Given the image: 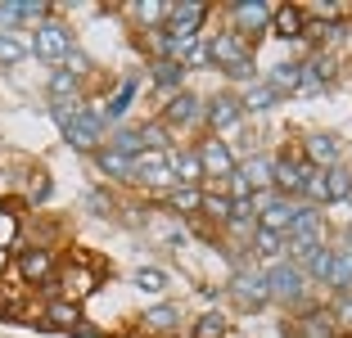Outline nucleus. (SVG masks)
I'll use <instances>...</instances> for the list:
<instances>
[{"instance_id":"cd10ccee","label":"nucleus","mask_w":352,"mask_h":338,"mask_svg":"<svg viewBox=\"0 0 352 338\" xmlns=\"http://www.w3.org/2000/svg\"><path fill=\"white\" fill-rule=\"evenodd\" d=\"M249 257L258 262V267H271V262H285V235H276V230H253L249 239Z\"/></svg>"},{"instance_id":"6ab92c4d","label":"nucleus","mask_w":352,"mask_h":338,"mask_svg":"<svg viewBox=\"0 0 352 338\" xmlns=\"http://www.w3.org/2000/svg\"><path fill=\"white\" fill-rule=\"evenodd\" d=\"M82 320H86V316H82V307H77V302H63V297H50V302L41 307V316L32 320V325L54 329V334H68V338H73Z\"/></svg>"},{"instance_id":"1a4fd4ad","label":"nucleus","mask_w":352,"mask_h":338,"mask_svg":"<svg viewBox=\"0 0 352 338\" xmlns=\"http://www.w3.org/2000/svg\"><path fill=\"white\" fill-rule=\"evenodd\" d=\"M204 41H208V59H212V68L226 72V77L235 68H244V63H258V50H253L244 36H235V32H208Z\"/></svg>"},{"instance_id":"f704fd0d","label":"nucleus","mask_w":352,"mask_h":338,"mask_svg":"<svg viewBox=\"0 0 352 338\" xmlns=\"http://www.w3.org/2000/svg\"><path fill=\"white\" fill-rule=\"evenodd\" d=\"M131 284L140 289V293H149V297H163L167 284H172V275H167L163 267H135L131 271Z\"/></svg>"},{"instance_id":"c9c22d12","label":"nucleus","mask_w":352,"mask_h":338,"mask_svg":"<svg viewBox=\"0 0 352 338\" xmlns=\"http://www.w3.org/2000/svg\"><path fill=\"white\" fill-rule=\"evenodd\" d=\"M109 149H118V154H126V158H140L145 154V140H140V126H113V131H109Z\"/></svg>"},{"instance_id":"473e14b6","label":"nucleus","mask_w":352,"mask_h":338,"mask_svg":"<svg viewBox=\"0 0 352 338\" xmlns=\"http://www.w3.org/2000/svg\"><path fill=\"white\" fill-rule=\"evenodd\" d=\"M230 216H235V203H230L221 190H204V216H199V221H212V225H221V230H226Z\"/></svg>"},{"instance_id":"7ed1b4c3","label":"nucleus","mask_w":352,"mask_h":338,"mask_svg":"<svg viewBox=\"0 0 352 338\" xmlns=\"http://www.w3.org/2000/svg\"><path fill=\"white\" fill-rule=\"evenodd\" d=\"M14 275L28 289H54L59 257H54L50 244H14Z\"/></svg>"},{"instance_id":"79ce46f5","label":"nucleus","mask_w":352,"mask_h":338,"mask_svg":"<svg viewBox=\"0 0 352 338\" xmlns=\"http://www.w3.org/2000/svg\"><path fill=\"white\" fill-rule=\"evenodd\" d=\"M140 126V140H145V149H176L172 144V131H167L158 117H149V122H135Z\"/></svg>"},{"instance_id":"0eeeda50","label":"nucleus","mask_w":352,"mask_h":338,"mask_svg":"<svg viewBox=\"0 0 352 338\" xmlns=\"http://www.w3.org/2000/svg\"><path fill=\"white\" fill-rule=\"evenodd\" d=\"M95 289H100V271H95L86 257H73V262H59L50 297H63V302H77V307H82L86 297H95Z\"/></svg>"},{"instance_id":"72a5a7b5","label":"nucleus","mask_w":352,"mask_h":338,"mask_svg":"<svg viewBox=\"0 0 352 338\" xmlns=\"http://www.w3.org/2000/svg\"><path fill=\"white\" fill-rule=\"evenodd\" d=\"M32 59V41H23V32H0V68H19Z\"/></svg>"},{"instance_id":"f3484780","label":"nucleus","mask_w":352,"mask_h":338,"mask_svg":"<svg viewBox=\"0 0 352 338\" xmlns=\"http://www.w3.org/2000/svg\"><path fill=\"white\" fill-rule=\"evenodd\" d=\"M339 54L330 50H307V59H302V95H316V91H330L334 82H339Z\"/></svg>"},{"instance_id":"6e6552de","label":"nucleus","mask_w":352,"mask_h":338,"mask_svg":"<svg viewBox=\"0 0 352 338\" xmlns=\"http://www.w3.org/2000/svg\"><path fill=\"white\" fill-rule=\"evenodd\" d=\"M59 135L68 140V149H77V154H95V149H104V140H109V122H104V113L95 109V104H86Z\"/></svg>"},{"instance_id":"7c9ffc66","label":"nucleus","mask_w":352,"mask_h":338,"mask_svg":"<svg viewBox=\"0 0 352 338\" xmlns=\"http://www.w3.org/2000/svg\"><path fill=\"white\" fill-rule=\"evenodd\" d=\"M82 86H86V77H77V72H68V68H50V77H45V95H50V104L82 100Z\"/></svg>"},{"instance_id":"2eb2a0df","label":"nucleus","mask_w":352,"mask_h":338,"mask_svg":"<svg viewBox=\"0 0 352 338\" xmlns=\"http://www.w3.org/2000/svg\"><path fill=\"white\" fill-rule=\"evenodd\" d=\"M208 19H212V5H204V0H176V5H167V27L172 36H204Z\"/></svg>"},{"instance_id":"5701e85b","label":"nucleus","mask_w":352,"mask_h":338,"mask_svg":"<svg viewBox=\"0 0 352 338\" xmlns=\"http://www.w3.org/2000/svg\"><path fill=\"white\" fill-rule=\"evenodd\" d=\"M239 176H244V185H249L253 194H262V190H271V172H276V154H267V149H253V154L239 158L235 167Z\"/></svg>"},{"instance_id":"58836bf2","label":"nucleus","mask_w":352,"mask_h":338,"mask_svg":"<svg viewBox=\"0 0 352 338\" xmlns=\"http://www.w3.org/2000/svg\"><path fill=\"white\" fill-rule=\"evenodd\" d=\"M325 181H330V207L343 203V199H352V167L348 163L330 167V172H325Z\"/></svg>"},{"instance_id":"a19ab883","label":"nucleus","mask_w":352,"mask_h":338,"mask_svg":"<svg viewBox=\"0 0 352 338\" xmlns=\"http://www.w3.org/2000/svg\"><path fill=\"white\" fill-rule=\"evenodd\" d=\"M86 212L91 216H113L118 212V199H113V190H104V185H95V190H86Z\"/></svg>"},{"instance_id":"39448f33","label":"nucleus","mask_w":352,"mask_h":338,"mask_svg":"<svg viewBox=\"0 0 352 338\" xmlns=\"http://www.w3.org/2000/svg\"><path fill=\"white\" fill-rule=\"evenodd\" d=\"M204 117H208V95L190 91V86L181 95H172V100H163V109H158V122H163L172 135L204 131Z\"/></svg>"},{"instance_id":"ea45409f","label":"nucleus","mask_w":352,"mask_h":338,"mask_svg":"<svg viewBox=\"0 0 352 338\" xmlns=\"http://www.w3.org/2000/svg\"><path fill=\"white\" fill-rule=\"evenodd\" d=\"M45 19H54V5H45V0H19V27H41Z\"/></svg>"},{"instance_id":"f8f14e48","label":"nucleus","mask_w":352,"mask_h":338,"mask_svg":"<svg viewBox=\"0 0 352 338\" xmlns=\"http://www.w3.org/2000/svg\"><path fill=\"white\" fill-rule=\"evenodd\" d=\"M239 126H244V104H239V91H217V95H208L204 131L226 140L230 131H239Z\"/></svg>"},{"instance_id":"dca6fc26","label":"nucleus","mask_w":352,"mask_h":338,"mask_svg":"<svg viewBox=\"0 0 352 338\" xmlns=\"http://www.w3.org/2000/svg\"><path fill=\"white\" fill-rule=\"evenodd\" d=\"M298 154L307 167H321V172H330V167L343 163V140L334 131H307L298 144Z\"/></svg>"},{"instance_id":"393cba45","label":"nucleus","mask_w":352,"mask_h":338,"mask_svg":"<svg viewBox=\"0 0 352 338\" xmlns=\"http://www.w3.org/2000/svg\"><path fill=\"white\" fill-rule=\"evenodd\" d=\"M302 32H307V14H302V5H276V14H271V36L276 41H302Z\"/></svg>"},{"instance_id":"4c0bfd02","label":"nucleus","mask_w":352,"mask_h":338,"mask_svg":"<svg viewBox=\"0 0 352 338\" xmlns=\"http://www.w3.org/2000/svg\"><path fill=\"white\" fill-rule=\"evenodd\" d=\"M190 338H230V320L221 311H204V316L190 325Z\"/></svg>"},{"instance_id":"aec40b11","label":"nucleus","mask_w":352,"mask_h":338,"mask_svg":"<svg viewBox=\"0 0 352 338\" xmlns=\"http://www.w3.org/2000/svg\"><path fill=\"white\" fill-rule=\"evenodd\" d=\"M145 77H149V86H154L163 100H172V95L186 91V68H181L176 59H149L145 63Z\"/></svg>"},{"instance_id":"a878e982","label":"nucleus","mask_w":352,"mask_h":338,"mask_svg":"<svg viewBox=\"0 0 352 338\" xmlns=\"http://www.w3.org/2000/svg\"><path fill=\"white\" fill-rule=\"evenodd\" d=\"M334 297L352 293V239H334V262H330V280H325Z\"/></svg>"},{"instance_id":"412c9836","label":"nucleus","mask_w":352,"mask_h":338,"mask_svg":"<svg viewBox=\"0 0 352 338\" xmlns=\"http://www.w3.org/2000/svg\"><path fill=\"white\" fill-rule=\"evenodd\" d=\"M91 163H95V172H100L109 185H131L135 181V158L118 154V149H109V144H104V149H95Z\"/></svg>"},{"instance_id":"20e7f679","label":"nucleus","mask_w":352,"mask_h":338,"mask_svg":"<svg viewBox=\"0 0 352 338\" xmlns=\"http://www.w3.org/2000/svg\"><path fill=\"white\" fill-rule=\"evenodd\" d=\"M271 14H276L271 0H235V5H226V32L244 36L258 50L262 36H271Z\"/></svg>"},{"instance_id":"4be33fe9","label":"nucleus","mask_w":352,"mask_h":338,"mask_svg":"<svg viewBox=\"0 0 352 338\" xmlns=\"http://www.w3.org/2000/svg\"><path fill=\"white\" fill-rule=\"evenodd\" d=\"M262 82L280 95V100H289V95H302V59H280L262 72Z\"/></svg>"},{"instance_id":"9d476101","label":"nucleus","mask_w":352,"mask_h":338,"mask_svg":"<svg viewBox=\"0 0 352 338\" xmlns=\"http://www.w3.org/2000/svg\"><path fill=\"white\" fill-rule=\"evenodd\" d=\"M195 154H199V163H204V190L221 185V181H226V176L239 167L230 140H221V135H208V131H204V140L195 144Z\"/></svg>"},{"instance_id":"e433bc0d","label":"nucleus","mask_w":352,"mask_h":338,"mask_svg":"<svg viewBox=\"0 0 352 338\" xmlns=\"http://www.w3.org/2000/svg\"><path fill=\"white\" fill-rule=\"evenodd\" d=\"M330 262H334V244L316 248V253L302 262V275H307V284H325V280H330Z\"/></svg>"},{"instance_id":"a18cd8bd","label":"nucleus","mask_w":352,"mask_h":338,"mask_svg":"<svg viewBox=\"0 0 352 338\" xmlns=\"http://www.w3.org/2000/svg\"><path fill=\"white\" fill-rule=\"evenodd\" d=\"M45 199H50V176L36 172V181H32V190H28V203H45Z\"/></svg>"},{"instance_id":"49530a36","label":"nucleus","mask_w":352,"mask_h":338,"mask_svg":"<svg viewBox=\"0 0 352 338\" xmlns=\"http://www.w3.org/2000/svg\"><path fill=\"white\" fill-rule=\"evenodd\" d=\"M63 68H68V72H77V77H91V59H86L82 50H73V54H68V63H63Z\"/></svg>"},{"instance_id":"de8ad7c7","label":"nucleus","mask_w":352,"mask_h":338,"mask_svg":"<svg viewBox=\"0 0 352 338\" xmlns=\"http://www.w3.org/2000/svg\"><path fill=\"white\" fill-rule=\"evenodd\" d=\"M73 338H109V334H104L100 325H91V320H82V325H77V334H73Z\"/></svg>"},{"instance_id":"9b49d317","label":"nucleus","mask_w":352,"mask_h":338,"mask_svg":"<svg viewBox=\"0 0 352 338\" xmlns=\"http://www.w3.org/2000/svg\"><path fill=\"white\" fill-rule=\"evenodd\" d=\"M131 185L149 190V199L167 194V190L176 185V176H172V149H145V154L135 158V181Z\"/></svg>"},{"instance_id":"b1692460","label":"nucleus","mask_w":352,"mask_h":338,"mask_svg":"<svg viewBox=\"0 0 352 338\" xmlns=\"http://www.w3.org/2000/svg\"><path fill=\"white\" fill-rule=\"evenodd\" d=\"M158 203H163L172 216L199 221V216H204V190H195V185H172L167 194H158Z\"/></svg>"},{"instance_id":"423d86ee","label":"nucleus","mask_w":352,"mask_h":338,"mask_svg":"<svg viewBox=\"0 0 352 338\" xmlns=\"http://www.w3.org/2000/svg\"><path fill=\"white\" fill-rule=\"evenodd\" d=\"M73 50H77V36L63 19H45L41 27H32V59L50 63V68H63Z\"/></svg>"},{"instance_id":"09e8293b","label":"nucleus","mask_w":352,"mask_h":338,"mask_svg":"<svg viewBox=\"0 0 352 338\" xmlns=\"http://www.w3.org/2000/svg\"><path fill=\"white\" fill-rule=\"evenodd\" d=\"M5 267H10V253H5V248H0V271H5Z\"/></svg>"},{"instance_id":"2f4dec72","label":"nucleus","mask_w":352,"mask_h":338,"mask_svg":"<svg viewBox=\"0 0 352 338\" xmlns=\"http://www.w3.org/2000/svg\"><path fill=\"white\" fill-rule=\"evenodd\" d=\"M126 14L135 19V32H163L167 27V0H140V5H126Z\"/></svg>"},{"instance_id":"f03ea898","label":"nucleus","mask_w":352,"mask_h":338,"mask_svg":"<svg viewBox=\"0 0 352 338\" xmlns=\"http://www.w3.org/2000/svg\"><path fill=\"white\" fill-rule=\"evenodd\" d=\"M262 275H267V289H271V307H285L294 316V311L307 307V275H302L298 262H271V267H262Z\"/></svg>"},{"instance_id":"ddd939ff","label":"nucleus","mask_w":352,"mask_h":338,"mask_svg":"<svg viewBox=\"0 0 352 338\" xmlns=\"http://www.w3.org/2000/svg\"><path fill=\"white\" fill-rule=\"evenodd\" d=\"M307 172H311V167L302 163L298 149H280V154H276V172H271V190H276V194H285V199H298V203H302V185H307Z\"/></svg>"},{"instance_id":"f257e3e1","label":"nucleus","mask_w":352,"mask_h":338,"mask_svg":"<svg viewBox=\"0 0 352 338\" xmlns=\"http://www.w3.org/2000/svg\"><path fill=\"white\" fill-rule=\"evenodd\" d=\"M226 297H230V307H235L239 316H262V311L271 307L267 275H262V267L253 257H239L235 262V271H230V280H226Z\"/></svg>"},{"instance_id":"c03bdc74","label":"nucleus","mask_w":352,"mask_h":338,"mask_svg":"<svg viewBox=\"0 0 352 338\" xmlns=\"http://www.w3.org/2000/svg\"><path fill=\"white\" fill-rule=\"evenodd\" d=\"M330 311H334V325H339V334L352 338V293H348V297H334Z\"/></svg>"},{"instance_id":"c85d7f7f","label":"nucleus","mask_w":352,"mask_h":338,"mask_svg":"<svg viewBox=\"0 0 352 338\" xmlns=\"http://www.w3.org/2000/svg\"><path fill=\"white\" fill-rule=\"evenodd\" d=\"M135 91H140V77H126V82L118 86L109 100H104V109H100V113H104V122H109V131H113V126H122V117H126V109H131Z\"/></svg>"},{"instance_id":"c756f323","label":"nucleus","mask_w":352,"mask_h":338,"mask_svg":"<svg viewBox=\"0 0 352 338\" xmlns=\"http://www.w3.org/2000/svg\"><path fill=\"white\" fill-rule=\"evenodd\" d=\"M172 176H176V185H195V190H204V163H199L195 144L172 149Z\"/></svg>"},{"instance_id":"37998d69","label":"nucleus","mask_w":352,"mask_h":338,"mask_svg":"<svg viewBox=\"0 0 352 338\" xmlns=\"http://www.w3.org/2000/svg\"><path fill=\"white\" fill-rule=\"evenodd\" d=\"M82 109H86V100H59V104H50V122L63 131V126L73 122V117H77Z\"/></svg>"},{"instance_id":"a211bd4d","label":"nucleus","mask_w":352,"mask_h":338,"mask_svg":"<svg viewBox=\"0 0 352 338\" xmlns=\"http://www.w3.org/2000/svg\"><path fill=\"white\" fill-rule=\"evenodd\" d=\"M186 325V311L176 307V302H154V307L140 311V338H176Z\"/></svg>"},{"instance_id":"4468645a","label":"nucleus","mask_w":352,"mask_h":338,"mask_svg":"<svg viewBox=\"0 0 352 338\" xmlns=\"http://www.w3.org/2000/svg\"><path fill=\"white\" fill-rule=\"evenodd\" d=\"M285 338H343L339 325H334V311L330 307H302L285 320Z\"/></svg>"},{"instance_id":"8fccbe9b","label":"nucleus","mask_w":352,"mask_h":338,"mask_svg":"<svg viewBox=\"0 0 352 338\" xmlns=\"http://www.w3.org/2000/svg\"><path fill=\"white\" fill-rule=\"evenodd\" d=\"M131 338H140V334H131Z\"/></svg>"},{"instance_id":"bb28decb","label":"nucleus","mask_w":352,"mask_h":338,"mask_svg":"<svg viewBox=\"0 0 352 338\" xmlns=\"http://www.w3.org/2000/svg\"><path fill=\"white\" fill-rule=\"evenodd\" d=\"M239 104H244V117H262V113H276L285 100H280V95L258 77L253 86H244V91H239Z\"/></svg>"}]
</instances>
